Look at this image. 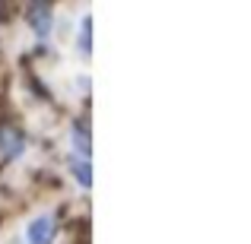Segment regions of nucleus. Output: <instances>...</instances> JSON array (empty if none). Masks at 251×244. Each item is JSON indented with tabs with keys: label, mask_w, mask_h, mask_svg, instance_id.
Masks as SVG:
<instances>
[{
	"label": "nucleus",
	"mask_w": 251,
	"mask_h": 244,
	"mask_svg": "<svg viewBox=\"0 0 251 244\" xmlns=\"http://www.w3.org/2000/svg\"><path fill=\"white\" fill-rule=\"evenodd\" d=\"M54 219L51 216H38V219H32L29 232H25V238H29V244H54Z\"/></svg>",
	"instance_id": "obj_1"
},
{
	"label": "nucleus",
	"mask_w": 251,
	"mask_h": 244,
	"mask_svg": "<svg viewBox=\"0 0 251 244\" xmlns=\"http://www.w3.org/2000/svg\"><path fill=\"white\" fill-rule=\"evenodd\" d=\"M32 22H35V32H38V35H45V32L51 29V10H48V6H42V3L32 6Z\"/></svg>",
	"instance_id": "obj_2"
},
{
	"label": "nucleus",
	"mask_w": 251,
	"mask_h": 244,
	"mask_svg": "<svg viewBox=\"0 0 251 244\" xmlns=\"http://www.w3.org/2000/svg\"><path fill=\"white\" fill-rule=\"evenodd\" d=\"M70 168L76 171V177H80V184L86 187V184H89V165H86V162H80V159H70Z\"/></svg>",
	"instance_id": "obj_3"
},
{
	"label": "nucleus",
	"mask_w": 251,
	"mask_h": 244,
	"mask_svg": "<svg viewBox=\"0 0 251 244\" xmlns=\"http://www.w3.org/2000/svg\"><path fill=\"white\" fill-rule=\"evenodd\" d=\"M80 48H83V54H89V19L83 22V32H80Z\"/></svg>",
	"instance_id": "obj_4"
}]
</instances>
